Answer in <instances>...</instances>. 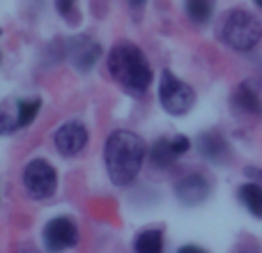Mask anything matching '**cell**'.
<instances>
[{"mask_svg": "<svg viewBox=\"0 0 262 253\" xmlns=\"http://www.w3.org/2000/svg\"><path fill=\"white\" fill-rule=\"evenodd\" d=\"M237 196H239V203L246 207V212L253 214L255 219H262V186L260 184H242L239 191H237Z\"/></svg>", "mask_w": 262, "mask_h": 253, "instance_id": "13", "label": "cell"}, {"mask_svg": "<svg viewBox=\"0 0 262 253\" xmlns=\"http://www.w3.org/2000/svg\"><path fill=\"white\" fill-rule=\"evenodd\" d=\"M145 159V140L138 134L127 129H118L108 136L104 145L106 171L113 184L127 186L136 180Z\"/></svg>", "mask_w": 262, "mask_h": 253, "instance_id": "1", "label": "cell"}, {"mask_svg": "<svg viewBox=\"0 0 262 253\" xmlns=\"http://www.w3.org/2000/svg\"><path fill=\"white\" fill-rule=\"evenodd\" d=\"M159 101H161L163 111L170 115H186L195 104V92L191 86L175 76L172 72L161 74V83H159Z\"/></svg>", "mask_w": 262, "mask_h": 253, "instance_id": "4", "label": "cell"}, {"mask_svg": "<svg viewBox=\"0 0 262 253\" xmlns=\"http://www.w3.org/2000/svg\"><path fill=\"white\" fill-rule=\"evenodd\" d=\"M108 72L124 90L143 95L152 83V67L145 53L131 41H120L108 53Z\"/></svg>", "mask_w": 262, "mask_h": 253, "instance_id": "2", "label": "cell"}, {"mask_svg": "<svg viewBox=\"0 0 262 253\" xmlns=\"http://www.w3.org/2000/svg\"><path fill=\"white\" fill-rule=\"evenodd\" d=\"M136 253H163V230L152 228V230H143L134 242Z\"/></svg>", "mask_w": 262, "mask_h": 253, "instance_id": "14", "label": "cell"}, {"mask_svg": "<svg viewBox=\"0 0 262 253\" xmlns=\"http://www.w3.org/2000/svg\"><path fill=\"white\" fill-rule=\"evenodd\" d=\"M74 5H76V0H55V7L64 18H69V14L74 12Z\"/></svg>", "mask_w": 262, "mask_h": 253, "instance_id": "17", "label": "cell"}, {"mask_svg": "<svg viewBox=\"0 0 262 253\" xmlns=\"http://www.w3.org/2000/svg\"><path fill=\"white\" fill-rule=\"evenodd\" d=\"M209 191H212V184H209V180L205 175H200V173H191L184 180L177 182V186H175V194H177V198H180V203L189 205V207L200 205L209 196Z\"/></svg>", "mask_w": 262, "mask_h": 253, "instance_id": "10", "label": "cell"}, {"mask_svg": "<svg viewBox=\"0 0 262 253\" xmlns=\"http://www.w3.org/2000/svg\"><path fill=\"white\" fill-rule=\"evenodd\" d=\"M78 244V228L69 217H55L44 228V246L51 253H62Z\"/></svg>", "mask_w": 262, "mask_h": 253, "instance_id": "6", "label": "cell"}, {"mask_svg": "<svg viewBox=\"0 0 262 253\" xmlns=\"http://www.w3.org/2000/svg\"><path fill=\"white\" fill-rule=\"evenodd\" d=\"M177 253H207V251L200 249V246H195V244H186V246H182Z\"/></svg>", "mask_w": 262, "mask_h": 253, "instance_id": "18", "label": "cell"}, {"mask_svg": "<svg viewBox=\"0 0 262 253\" xmlns=\"http://www.w3.org/2000/svg\"><path fill=\"white\" fill-rule=\"evenodd\" d=\"M16 118H14V129H21V126H28L32 120L37 118L41 109V99H18L16 101Z\"/></svg>", "mask_w": 262, "mask_h": 253, "instance_id": "15", "label": "cell"}, {"mask_svg": "<svg viewBox=\"0 0 262 253\" xmlns=\"http://www.w3.org/2000/svg\"><path fill=\"white\" fill-rule=\"evenodd\" d=\"M191 140L186 136H175V138H159L152 145V163L157 168H168L177 161L184 152H189Z\"/></svg>", "mask_w": 262, "mask_h": 253, "instance_id": "8", "label": "cell"}, {"mask_svg": "<svg viewBox=\"0 0 262 253\" xmlns=\"http://www.w3.org/2000/svg\"><path fill=\"white\" fill-rule=\"evenodd\" d=\"M23 186L37 200H44L55 194L58 186V173L46 159H32L23 171Z\"/></svg>", "mask_w": 262, "mask_h": 253, "instance_id": "5", "label": "cell"}, {"mask_svg": "<svg viewBox=\"0 0 262 253\" xmlns=\"http://www.w3.org/2000/svg\"><path fill=\"white\" fill-rule=\"evenodd\" d=\"M69 51V62L78 69V72H90L101 58V46L97 41L88 39V37H74L67 44Z\"/></svg>", "mask_w": 262, "mask_h": 253, "instance_id": "7", "label": "cell"}, {"mask_svg": "<svg viewBox=\"0 0 262 253\" xmlns=\"http://www.w3.org/2000/svg\"><path fill=\"white\" fill-rule=\"evenodd\" d=\"M85 145H88V129L81 122H76V120L64 122L58 131H55V147H58L64 157L78 154Z\"/></svg>", "mask_w": 262, "mask_h": 253, "instance_id": "9", "label": "cell"}, {"mask_svg": "<svg viewBox=\"0 0 262 253\" xmlns=\"http://www.w3.org/2000/svg\"><path fill=\"white\" fill-rule=\"evenodd\" d=\"M186 14L193 23H205L212 16V3L209 0H186Z\"/></svg>", "mask_w": 262, "mask_h": 253, "instance_id": "16", "label": "cell"}, {"mask_svg": "<svg viewBox=\"0 0 262 253\" xmlns=\"http://www.w3.org/2000/svg\"><path fill=\"white\" fill-rule=\"evenodd\" d=\"M255 5H258V7H262V0H255Z\"/></svg>", "mask_w": 262, "mask_h": 253, "instance_id": "20", "label": "cell"}, {"mask_svg": "<svg viewBox=\"0 0 262 253\" xmlns=\"http://www.w3.org/2000/svg\"><path fill=\"white\" fill-rule=\"evenodd\" d=\"M262 39V23L246 9H232L221 23V41L235 51H253Z\"/></svg>", "mask_w": 262, "mask_h": 253, "instance_id": "3", "label": "cell"}, {"mask_svg": "<svg viewBox=\"0 0 262 253\" xmlns=\"http://www.w3.org/2000/svg\"><path fill=\"white\" fill-rule=\"evenodd\" d=\"M198 150L205 159H209V161H214V163H223V161H228V157H230V147H228L226 138H223L221 134H214V131L212 134L200 136Z\"/></svg>", "mask_w": 262, "mask_h": 253, "instance_id": "11", "label": "cell"}, {"mask_svg": "<svg viewBox=\"0 0 262 253\" xmlns=\"http://www.w3.org/2000/svg\"><path fill=\"white\" fill-rule=\"evenodd\" d=\"M145 3H147V0H129V5H131V7H136V9H138V7H143Z\"/></svg>", "mask_w": 262, "mask_h": 253, "instance_id": "19", "label": "cell"}, {"mask_svg": "<svg viewBox=\"0 0 262 253\" xmlns=\"http://www.w3.org/2000/svg\"><path fill=\"white\" fill-rule=\"evenodd\" d=\"M232 106H235L239 113H246V115H262V104L258 99L251 86H239L237 92L232 95Z\"/></svg>", "mask_w": 262, "mask_h": 253, "instance_id": "12", "label": "cell"}]
</instances>
